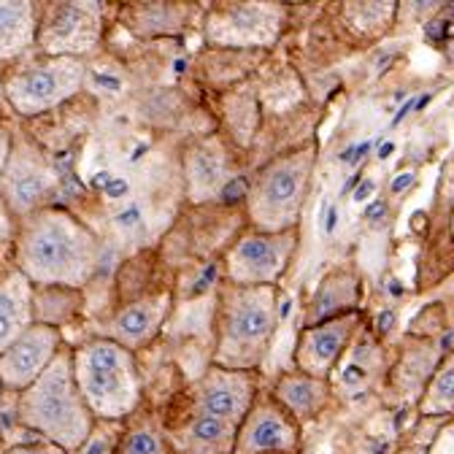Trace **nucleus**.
<instances>
[{"label": "nucleus", "mask_w": 454, "mask_h": 454, "mask_svg": "<svg viewBox=\"0 0 454 454\" xmlns=\"http://www.w3.org/2000/svg\"><path fill=\"white\" fill-rule=\"evenodd\" d=\"M14 260L33 287L79 290L100 265V241L74 214L41 208L22 219Z\"/></svg>", "instance_id": "nucleus-1"}, {"label": "nucleus", "mask_w": 454, "mask_h": 454, "mask_svg": "<svg viewBox=\"0 0 454 454\" xmlns=\"http://www.w3.org/2000/svg\"><path fill=\"white\" fill-rule=\"evenodd\" d=\"M17 419L25 430L43 441L63 446L68 454L79 451L95 427L74 373V352L60 349L46 373L17 397Z\"/></svg>", "instance_id": "nucleus-2"}, {"label": "nucleus", "mask_w": 454, "mask_h": 454, "mask_svg": "<svg viewBox=\"0 0 454 454\" xmlns=\"http://www.w3.org/2000/svg\"><path fill=\"white\" fill-rule=\"evenodd\" d=\"M278 295L276 287H239L222 284L216 306L214 365L254 373L276 338Z\"/></svg>", "instance_id": "nucleus-3"}, {"label": "nucleus", "mask_w": 454, "mask_h": 454, "mask_svg": "<svg viewBox=\"0 0 454 454\" xmlns=\"http://www.w3.org/2000/svg\"><path fill=\"white\" fill-rule=\"evenodd\" d=\"M76 384L95 419H125L141 403V373L130 349L95 338L74 352Z\"/></svg>", "instance_id": "nucleus-4"}, {"label": "nucleus", "mask_w": 454, "mask_h": 454, "mask_svg": "<svg viewBox=\"0 0 454 454\" xmlns=\"http://www.w3.org/2000/svg\"><path fill=\"white\" fill-rule=\"evenodd\" d=\"M317 154L314 149H298L281 154L262 165L247 192V214L252 231L262 233H290L298 231V222L309 198L311 174Z\"/></svg>", "instance_id": "nucleus-5"}, {"label": "nucleus", "mask_w": 454, "mask_h": 454, "mask_svg": "<svg viewBox=\"0 0 454 454\" xmlns=\"http://www.w3.org/2000/svg\"><path fill=\"white\" fill-rule=\"evenodd\" d=\"M87 66L74 57H46L20 63L4 82L6 98L20 117H38L43 111L63 106L84 87Z\"/></svg>", "instance_id": "nucleus-6"}, {"label": "nucleus", "mask_w": 454, "mask_h": 454, "mask_svg": "<svg viewBox=\"0 0 454 454\" xmlns=\"http://www.w3.org/2000/svg\"><path fill=\"white\" fill-rule=\"evenodd\" d=\"M103 38V6L84 4H46L38 9L35 49L46 57L84 60Z\"/></svg>", "instance_id": "nucleus-7"}, {"label": "nucleus", "mask_w": 454, "mask_h": 454, "mask_svg": "<svg viewBox=\"0 0 454 454\" xmlns=\"http://www.w3.org/2000/svg\"><path fill=\"white\" fill-rule=\"evenodd\" d=\"M287 9L278 4H219L203 22L206 43L219 49H268L278 41Z\"/></svg>", "instance_id": "nucleus-8"}, {"label": "nucleus", "mask_w": 454, "mask_h": 454, "mask_svg": "<svg viewBox=\"0 0 454 454\" xmlns=\"http://www.w3.org/2000/svg\"><path fill=\"white\" fill-rule=\"evenodd\" d=\"M298 249V231L262 233L247 231L224 254L227 284L239 287H276Z\"/></svg>", "instance_id": "nucleus-9"}, {"label": "nucleus", "mask_w": 454, "mask_h": 454, "mask_svg": "<svg viewBox=\"0 0 454 454\" xmlns=\"http://www.w3.org/2000/svg\"><path fill=\"white\" fill-rule=\"evenodd\" d=\"M57 190V174L41 152L30 144L14 141L12 154L0 174V203L20 219L43 208Z\"/></svg>", "instance_id": "nucleus-10"}, {"label": "nucleus", "mask_w": 454, "mask_h": 454, "mask_svg": "<svg viewBox=\"0 0 454 454\" xmlns=\"http://www.w3.org/2000/svg\"><path fill=\"white\" fill-rule=\"evenodd\" d=\"M257 379L254 373L227 371L211 365L195 384H192V411L214 417L233 427H241L247 414L257 401Z\"/></svg>", "instance_id": "nucleus-11"}, {"label": "nucleus", "mask_w": 454, "mask_h": 454, "mask_svg": "<svg viewBox=\"0 0 454 454\" xmlns=\"http://www.w3.org/2000/svg\"><path fill=\"white\" fill-rule=\"evenodd\" d=\"M301 422L273 395H257L252 411L239 427L236 454H298Z\"/></svg>", "instance_id": "nucleus-12"}, {"label": "nucleus", "mask_w": 454, "mask_h": 454, "mask_svg": "<svg viewBox=\"0 0 454 454\" xmlns=\"http://www.w3.org/2000/svg\"><path fill=\"white\" fill-rule=\"evenodd\" d=\"M357 325H360V317L349 311V314H340V317L303 327L298 338V349H295L298 371L330 381L335 368L340 365V360H344V355L352 347Z\"/></svg>", "instance_id": "nucleus-13"}, {"label": "nucleus", "mask_w": 454, "mask_h": 454, "mask_svg": "<svg viewBox=\"0 0 454 454\" xmlns=\"http://www.w3.org/2000/svg\"><path fill=\"white\" fill-rule=\"evenodd\" d=\"M60 349H63L60 330L35 322L0 355V384H4V389L17 395L25 392L46 373V368L57 360Z\"/></svg>", "instance_id": "nucleus-14"}, {"label": "nucleus", "mask_w": 454, "mask_h": 454, "mask_svg": "<svg viewBox=\"0 0 454 454\" xmlns=\"http://www.w3.org/2000/svg\"><path fill=\"white\" fill-rule=\"evenodd\" d=\"M168 309H170L168 295H149V298L133 301L111 317L108 338L117 340V344H122L130 352L141 349L157 335L160 325L168 317Z\"/></svg>", "instance_id": "nucleus-15"}, {"label": "nucleus", "mask_w": 454, "mask_h": 454, "mask_svg": "<svg viewBox=\"0 0 454 454\" xmlns=\"http://www.w3.org/2000/svg\"><path fill=\"white\" fill-rule=\"evenodd\" d=\"M168 441L176 454H236L239 427L190 411L184 425L168 433Z\"/></svg>", "instance_id": "nucleus-16"}, {"label": "nucleus", "mask_w": 454, "mask_h": 454, "mask_svg": "<svg viewBox=\"0 0 454 454\" xmlns=\"http://www.w3.org/2000/svg\"><path fill=\"white\" fill-rule=\"evenodd\" d=\"M33 295L35 287L17 268L0 278V355L35 325Z\"/></svg>", "instance_id": "nucleus-17"}, {"label": "nucleus", "mask_w": 454, "mask_h": 454, "mask_svg": "<svg viewBox=\"0 0 454 454\" xmlns=\"http://www.w3.org/2000/svg\"><path fill=\"white\" fill-rule=\"evenodd\" d=\"M270 395L298 422H309L317 414H322V409L327 406V401H330V381L309 376L303 371H290V373L278 376V381H276Z\"/></svg>", "instance_id": "nucleus-18"}, {"label": "nucleus", "mask_w": 454, "mask_h": 454, "mask_svg": "<svg viewBox=\"0 0 454 454\" xmlns=\"http://www.w3.org/2000/svg\"><path fill=\"white\" fill-rule=\"evenodd\" d=\"M184 168H187V192L192 203L211 200L214 195H219V190L227 182V157L216 141L195 144L184 157Z\"/></svg>", "instance_id": "nucleus-19"}, {"label": "nucleus", "mask_w": 454, "mask_h": 454, "mask_svg": "<svg viewBox=\"0 0 454 454\" xmlns=\"http://www.w3.org/2000/svg\"><path fill=\"white\" fill-rule=\"evenodd\" d=\"M38 6L33 4H0V63H17L35 49Z\"/></svg>", "instance_id": "nucleus-20"}, {"label": "nucleus", "mask_w": 454, "mask_h": 454, "mask_svg": "<svg viewBox=\"0 0 454 454\" xmlns=\"http://www.w3.org/2000/svg\"><path fill=\"white\" fill-rule=\"evenodd\" d=\"M381 368V352L373 344L371 338H360L355 347H349V352L340 360V365L335 368L333 379L335 384H340L347 389V395H357L363 392L379 373Z\"/></svg>", "instance_id": "nucleus-21"}, {"label": "nucleus", "mask_w": 454, "mask_h": 454, "mask_svg": "<svg viewBox=\"0 0 454 454\" xmlns=\"http://www.w3.org/2000/svg\"><path fill=\"white\" fill-rule=\"evenodd\" d=\"M422 417H454V352L446 355L433 371L419 397Z\"/></svg>", "instance_id": "nucleus-22"}, {"label": "nucleus", "mask_w": 454, "mask_h": 454, "mask_svg": "<svg viewBox=\"0 0 454 454\" xmlns=\"http://www.w3.org/2000/svg\"><path fill=\"white\" fill-rule=\"evenodd\" d=\"M395 12V4H347L340 9V17L363 38H376L392 25Z\"/></svg>", "instance_id": "nucleus-23"}, {"label": "nucleus", "mask_w": 454, "mask_h": 454, "mask_svg": "<svg viewBox=\"0 0 454 454\" xmlns=\"http://www.w3.org/2000/svg\"><path fill=\"white\" fill-rule=\"evenodd\" d=\"M190 20V9L184 6H146V9H133L130 12V25L138 33H168L179 30Z\"/></svg>", "instance_id": "nucleus-24"}, {"label": "nucleus", "mask_w": 454, "mask_h": 454, "mask_svg": "<svg viewBox=\"0 0 454 454\" xmlns=\"http://www.w3.org/2000/svg\"><path fill=\"white\" fill-rule=\"evenodd\" d=\"M0 454H68L63 446H57V443H51V441H43V438H38V441H25V443H14V446H9V449H4Z\"/></svg>", "instance_id": "nucleus-25"}, {"label": "nucleus", "mask_w": 454, "mask_h": 454, "mask_svg": "<svg viewBox=\"0 0 454 454\" xmlns=\"http://www.w3.org/2000/svg\"><path fill=\"white\" fill-rule=\"evenodd\" d=\"M427 454H454V417L446 419L443 427H438L427 446Z\"/></svg>", "instance_id": "nucleus-26"}, {"label": "nucleus", "mask_w": 454, "mask_h": 454, "mask_svg": "<svg viewBox=\"0 0 454 454\" xmlns=\"http://www.w3.org/2000/svg\"><path fill=\"white\" fill-rule=\"evenodd\" d=\"M12 133L0 125V174H4V168H6V160H9V154H12Z\"/></svg>", "instance_id": "nucleus-27"}, {"label": "nucleus", "mask_w": 454, "mask_h": 454, "mask_svg": "<svg viewBox=\"0 0 454 454\" xmlns=\"http://www.w3.org/2000/svg\"><path fill=\"white\" fill-rule=\"evenodd\" d=\"M395 454H427V446H406V449L395 451Z\"/></svg>", "instance_id": "nucleus-28"}, {"label": "nucleus", "mask_w": 454, "mask_h": 454, "mask_svg": "<svg viewBox=\"0 0 454 454\" xmlns=\"http://www.w3.org/2000/svg\"><path fill=\"white\" fill-rule=\"evenodd\" d=\"M451 236H454V214H451Z\"/></svg>", "instance_id": "nucleus-29"}, {"label": "nucleus", "mask_w": 454, "mask_h": 454, "mask_svg": "<svg viewBox=\"0 0 454 454\" xmlns=\"http://www.w3.org/2000/svg\"><path fill=\"white\" fill-rule=\"evenodd\" d=\"M0 395H4V384H0Z\"/></svg>", "instance_id": "nucleus-30"}]
</instances>
